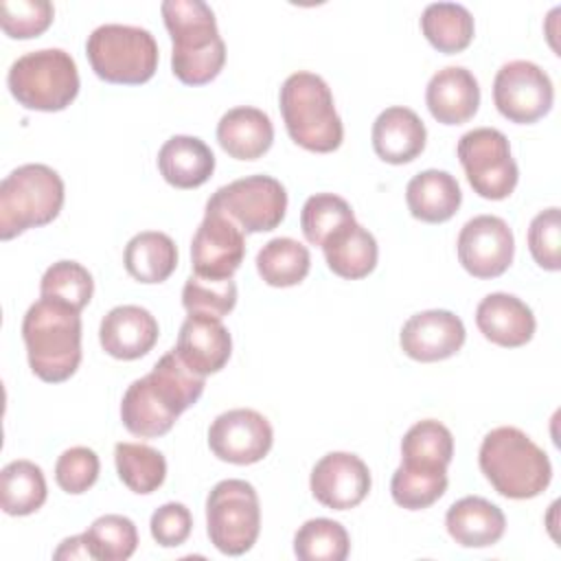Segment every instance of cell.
Segmentation results:
<instances>
[{
    "label": "cell",
    "mask_w": 561,
    "mask_h": 561,
    "mask_svg": "<svg viewBox=\"0 0 561 561\" xmlns=\"http://www.w3.org/2000/svg\"><path fill=\"white\" fill-rule=\"evenodd\" d=\"M92 559L88 550L85 535H75L61 541V546L55 550V559Z\"/></svg>",
    "instance_id": "45"
},
{
    "label": "cell",
    "mask_w": 561,
    "mask_h": 561,
    "mask_svg": "<svg viewBox=\"0 0 561 561\" xmlns=\"http://www.w3.org/2000/svg\"><path fill=\"white\" fill-rule=\"evenodd\" d=\"M55 9L48 0H4L0 4L2 31L13 39L42 35L53 22Z\"/></svg>",
    "instance_id": "41"
},
{
    "label": "cell",
    "mask_w": 561,
    "mask_h": 561,
    "mask_svg": "<svg viewBox=\"0 0 561 561\" xmlns=\"http://www.w3.org/2000/svg\"><path fill=\"white\" fill-rule=\"evenodd\" d=\"M373 149L388 164H405L425 149L427 129L419 114L403 105L386 107L373 123Z\"/></svg>",
    "instance_id": "21"
},
{
    "label": "cell",
    "mask_w": 561,
    "mask_h": 561,
    "mask_svg": "<svg viewBox=\"0 0 561 561\" xmlns=\"http://www.w3.org/2000/svg\"><path fill=\"white\" fill-rule=\"evenodd\" d=\"M274 443L270 421L250 408L221 412L208 427L210 451L232 465H254L263 460Z\"/></svg>",
    "instance_id": "13"
},
{
    "label": "cell",
    "mask_w": 561,
    "mask_h": 561,
    "mask_svg": "<svg viewBox=\"0 0 561 561\" xmlns=\"http://www.w3.org/2000/svg\"><path fill=\"white\" fill-rule=\"evenodd\" d=\"M445 491L447 469L438 467H419L401 462L390 480L392 500L408 511H421L432 506L443 497Z\"/></svg>",
    "instance_id": "33"
},
{
    "label": "cell",
    "mask_w": 561,
    "mask_h": 561,
    "mask_svg": "<svg viewBox=\"0 0 561 561\" xmlns=\"http://www.w3.org/2000/svg\"><path fill=\"white\" fill-rule=\"evenodd\" d=\"M348 550V533L335 519H307L294 535V554L300 561H344Z\"/></svg>",
    "instance_id": "35"
},
{
    "label": "cell",
    "mask_w": 561,
    "mask_h": 561,
    "mask_svg": "<svg viewBox=\"0 0 561 561\" xmlns=\"http://www.w3.org/2000/svg\"><path fill=\"white\" fill-rule=\"evenodd\" d=\"M44 471L31 460H13L0 473V506L7 515H31L46 502Z\"/></svg>",
    "instance_id": "30"
},
{
    "label": "cell",
    "mask_w": 561,
    "mask_h": 561,
    "mask_svg": "<svg viewBox=\"0 0 561 561\" xmlns=\"http://www.w3.org/2000/svg\"><path fill=\"white\" fill-rule=\"evenodd\" d=\"M528 250L539 267L548 272L561 267V213L557 206L537 213L530 221Z\"/></svg>",
    "instance_id": "42"
},
{
    "label": "cell",
    "mask_w": 561,
    "mask_h": 561,
    "mask_svg": "<svg viewBox=\"0 0 561 561\" xmlns=\"http://www.w3.org/2000/svg\"><path fill=\"white\" fill-rule=\"evenodd\" d=\"M149 530L156 543H160L162 548L182 546L193 530L191 511L182 502H167L153 511Z\"/></svg>",
    "instance_id": "44"
},
{
    "label": "cell",
    "mask_w": 561,
    "mask_h": 561,
    "mask_svg": "<svg viewBox=\"0 0 561 561\" xmlns=\"http://www.w3.org/2000/svg\"><path fill=\"white\" fill-rule=\"evenodd\" d=\"M458 160L471 188L484 199H504L517 186V164L508 138L495 127H476L460 136Z\"/></svg>",
    "instance_id": "9"
},
{
    "label": "cell",
    "mask_w": 561,
    "mask_h": 561,
    "mask_svg": "<svg viewBox=\"0 0 561 561\" xmlns=\"http://www.w3.org/2000/svg\"><path fill=\"white\" fill-rule=\"evenodd\" d=\"M430 114L443 125H462L473 118L480 105V85L471 70L447 66L432 75L425 88Z\"/></svg>",
    "instance_id": "20"
},
{
    "label": "cell",
    "mask_w": 561,
    "mask_h": 561,
    "mask_svg": "<svg viewBox=\"0 0 561 561\" xmlns=\"http://www.w3.org/2000/svg\"><path fill=\"white\" fill-rule=\"evenodd\" d=\"M454 456V436L436 419L414 423L401 440V462L447 469Z\"/></svg>",
    "instance_id": "34"
},
{
    "label": "cell",
    "mask_w": 561,
    "mask_h": 561,
    "mask_svg": "<svg viewBox=\"0 0 561 561\" xmlns=\"http://www.w3.org/2000/svg\"><path fill=\"white\" fill-rule=\"evenodd\" d=\"M445 526L458 546L486 548L502 539L506 530V517L493 502L480 495H467L447 508Z\"/></svg>",
    "instance_id": "22"
},
{
    "label": "cell",
    "mask_w": 561,
    "mask_h": 561,
    "mask_svg": "<svg viewBox=\"0 0 561 561\" xmlns=\"http://www.w3.org/2000/svg\"><path fill=\"white\" fill-rule=\"evenodd\" d=\"M151 379V383L158 388V392L182 414L184 410H188L193 403H197V399L204 392V377L193 373L182 359L180 355L173 351L164 353L156 366L151 368V373L147 375Z\"/></svg>",
    "instance_id": "36"
},
{
    "label": "cell",
    "mask_w": 561,
    "mask_h": 561,
    "mask_svg": "<svg viewBox=\"0 0 561 561\" xmlns=\"http://www.w3.org/2000/svg\"><path fill=\"white\" fill-rule=\"evenodd\" d=\"M31 370L48 383L70 379L81 364V316L68 305L39 298L22 320Z\"/></svg>",
    "instance_id": "2"
},
{
    "label": "cell",
    "mask_w": 561,
    "mask_h": 561,
    "mask_svg": "<svg viewBox=\"0 0 561 561\" xmlns=\"http://www.w3.org/2000/svg\"><path fill=\"white\" fill-rule=\"evenodd\" d=\"M7 85L26 110L59 112L79 94V70L61 48L31 50L11 64Z\"/></svg>",
    "instance_id": "6"
},
{
    "label": "cell",
    "mask_w": 561,
    "mask_h": 561,
    "mask_svg": "<svg viewBox=\"0 0 561 561\" xmlns=\"http://www.w3.org/2000/svg\"><path fill=\"white\" fill-rule=\"evenodd\" d=\"M158 169L175 188H197L215 171V153L197 136H171L158 151Z\"/></svg>",
    "instance_id": "25"
},
{
    "label": "cell",
    "mask_w": 561,
    "mask_h": 561,
    "mask_svg": "<svg viewBox=\"0 0 561 561\" xmlns=\"http://www.w3.org/2000/svg\"><path fill=\"white\" fill-rule=\"evenodd\" d=\"M353 219L355 215L351 204L344 197L333 193L311 195L300 210V228L305 239L311 245H320V248L331 232H335L340 226Z\"/></svg>",
    "instance_id": "39"
},
{
    "label": "cell",
    "mask_w": 561,
    "mask_h": 561,
    "mask_svg": "<svg viewBox=\"0 0 561 561\" xmlns=\"http://www.w3.org/2000/svg\"><path fill=\"white\" fill-rule=\"evenodd\" d=\"M39 294L42 298L57 300L61 305L72 307L75 311H81L94 294V280L81 263L57 261L44 272Z\"/></svg>",
    "instance_id": "38"
},
{
    "label": "cell",
    "mask_w": 561,
    "mask_h": 561,
    "mask_svg": "<svg viewBox=\"0 0 561 561\" xmlns=\"http://www.w3.org/2000/svg\"><path fill=\"white\" fill-rule=\"evenodd\" d=\"M554 101V88L546 70L526 59L504 64L493 81V103L511 123L530 125L543 118Z\"/></svg>",
    "instance_id": "11"
},
{
    "label": "cell",
    "mask_w": 561,
    "mask_h": 561,
    "mask_svg": "<svg viewBox=\"0 0 561 561\" xmlns=\"http://www.w3.org/2000/svg\"><path fill=\"white\" fill-rule=\"evenodd\" d=\"M160 11L173 42V75L186 85L213 81L226 64V44L213 9L202 0H164Z\"/></svg>",
    "instance_id": "1"
},
{
    "label": "cell",
    "mask_w": 561,
    "mask_h": 561,
    "mask_svg": "<svg viewBox=\"0 0 561 561\" xmlns=\"http://www.w3.org/2000/svg\"><path fill=\"white\" fill-rule=\"evenodd\" d=\"M462 320L447 309H427L410 316L399 333V344L410 359L440 362L456 355L465 344Z\"/></svg>",
    "instance_id": "16"
},
{
    "label": "cell",
    "mask_w": 561,
    "mask_h": 561,
    "mask_svg": "<svg viewBox=\"0 0 561 561\" xmlns=\"http://www.w3.org/2000/svg\"><path fill=\"white\" fill-rule=\"evenodd\" d=\"M245 256L243 230L221 210L208 208L191 241L193 274L204 278H232Z\"/></svg>",
    "instance_id": "12"
},
{
    "label": "cell",
    "mask_w": 561,
    "mask_h": 561,
    "mask_svg": "<svg viewBox=\"0 0 561 561\" xmlns=\"http://www.w3.org/2000/svg\"><path fill=\"white\" fill-rule=\"evenodd\" d=\"M178 416L147 375L127 386L121 401V421L134 436H162L175 425Z\"/></svg>",
    "instance_id": "26"
},
{
    "label": "cell",
    "mask_w": 561,
    "mask_h": 561,
    "mask_svg": "<svg viewBox=\"0 0 561 561\" xmlns=\"http://www.w3.org/2000/svg\"><path fill=\"white\" fill-rule=\"evenodd\" d=\"M217 140L230 158L256 160L274 142V125L263 110L239 105L219 118Z\"/></svg>",
    "instance_id": "23"
},
{
    "label": "cell",
    "mask_w": 561,
    "mask_h": 561,
    "mask_svg": "<svg viewBox=\"0 0 561 561\" xmlns=\"http://www.w3.org/2000/svg\"><path fill=\"white\" fill-rule=\"evenodd\" d=\"M405 202L414 219L425 224H443L458 213L462 191L451 173L427 169L408 182Z\"/></svg>",
    "instance_id": "24"
},
{
    "label": "cell",
    "mask_w": 561,
    "mask_h": 561,
    "mask_svg": "<svg viewBox=\"0 0 561 561\" xmlns=\"http://www.w3.org/2000/svg\"><path fill=\"white\" fill-rule=\"evenodd\" d=\"M85 55L94 75L107 83L140 85L156 75L158 44L140 26L101 24L85 42Z\"/></svg>",
    "instance_id": "7"
},
{
    "label": "cell",
    "mask_w": 561,
    "mask_h": 561,
    "mask_svg": "<svg viewBox=\"0 0 561 561\" xmlns=\"http://www.w3.org/2000/svg\"><path fill=\"white\" fill-rule=\"evenodd\" d=\"M160 335L158 320L138 305H118L110 309L99 327L103 351L116 359H138L147 355Z\"/></svg>",
    "instance_id": "18"
},
{
    "label": "cell",
    "mask_w": 561,
    "mask_h": 561,
    "mask_svg": "<svg viewBox=\"0 0 561 561\" xmlns=\"http://www.w3.org/2000/svg\"><path fill=\"white\" fill-rule=\"evenodd\" d=\"M175 353L197 375L219 373L232 353L230 331L221 318L206 313H188L180 327Z\"/></svg>",
    "instance_id": "17"
},
{
    "label": "cell",
    "mask_w": 561,
    "mask_h": 561,
    "mask_svg": "<svg viewBox=\"0 0 561 561\" xmlns=\"http://www.w3.org/2000/svg\"><path fill=\"white\" fill-rule=\"evenodd\" d=\"M99 456L90 447L66 449L55 465V480L61 491L70 495L85 493L99 478Z\"/></svg>",
    "instance_id": "43"
},
{
    "label": "cell",
    "mask_w": 561,
    "mask_h": 561,
    "mask_svg": "<svg viewBox=\"0 0 561 561\" xmlns=\"http://www.w3.org/2000/svg\"><path fill=\"white\" fill-rule=\"evenodd\" d=\"M64 180L48 164L28 162L0 184V239L9 241L28 228L50 224L64 206Z\"/></svg>",
    "instance_id": "5"
},
{
    "label": "cell",
    "mask_w": 561,
    "mask_h": 561,
    "mask_svg": "<svg viewBox=\"0 0 561 561\" xmlns=\"http://www.w3.org/2000/svg\"><path fill=\"white\" fill-rule=\"evenodd\" d=\"M309 267L307 245L291 237H276L256 254V272L270 287H294L307 278Z\"/></svg>",
    "instance_id": "31"
},
{
    "label": "cell",
    "mask_w": 561,
    "mask_h": 561,
    "mask_svg": "<svg viewBox=\"0 0 561 561\" xmlns=\"http://www.w3.org/2000/svg\"><path fill=\"white\" fill-rule=\"evenodd\" d=\"M313 497L333 511L355 508L370 491V471L366 462L348 451H331L322 456L309 478Z\"/></svg>",
    "instance_id": "15"
},
{
    "label": "cell",
    "mask_w": 561,
    "mask_h": 561,
    "mask_svg": "<svg viewBox=\"0 0 561 561\" xmlns=\"http://www.w3.org/2000/svg\"><path fill=\"white\" fill-rule=\"evenodd\" d=\"M114 462L121 482L138 495L158 491L167 478L164 456L142 443H116Z\"/></svg>",
    "instance_id": "32"
},
{
    "label": "cell",
    "mask_w": 561,
    "mask_h": 561,
    "mask_svg": "<svg viewBox=\"0 0 561 561\" xmlns=\"http://www.w3.org/2000/svg\"><path fill=\"white\" fill-rule=\"evenodd\" d=\"M182 305L188 313L224 318L237 305V285L232 278H204L191 274L182 289Z\"/></svg>",
    "instance_id": "40"
},
{
    "label": "cell",
    "mask_w": 561,
    "mask_h": 561,
    "mask_svg": "<svg viewBox=\"0 0 561 561\" xmlns=\"http://www.w3.org/2000/svg\"><path fill=\"white\" fill-rule=\"evenodd\" d=\"M476 324L480 333L504 348H517L533 340L535 316L533 309L517 296L493 291L478 302Z\"/></svg>",
    "instance_id": "19"
},
{
    "label": "cell",
    "mask_w": 561,
    "mask_h": 561,
    "mask_svg": "<svg viewBox=\"0 0 561 561\" xmlns=\"http://www.w3.org/2000/svg\"><path fill=\"white\" fill-rule=\"evenodd\" d=\"M206 206L228 215L243 232H270L285 217L287 193L276 178L261 173L219 186Z\"/></svg>",
    "instance_id": "10"
},
{
    "label": "cell",
    "mask_w": 561,
    "mask_h": 561,
    "mask_svg": "<svg viewBox=\"0 0 561 561\" xmlns=\"http://www.w3.org/2000/svg\"><path fill=\"white\" fill-rule=\"evenodd\" d=\"M456 250L460 265L471 276L495 278L513 263L515 237L502 217L478 215L460 228Z\"/></svg>",
    "instance_id": "14"
},
{
    "label": "cell",
    "mask_w": 561,
    "mask_h": 561,
    "mask_svg": "<svg viewBox=\"0 0 561 561\" xmlns=\"http://www.w3.org/2000/svg\"><path fill=\"white\" fill-rule=\"evenodd\" d=\"M421 31L425 39L445 55L465 50L473 39V15L458 2H432L423 9Z\"/></svg>",
    "instance_id": "29"
},
{
    "label": "cell",
    "mask_w": 561,
    "mask_h": 561,
    "mask_svg": "<svg viewBox=\"0 0 561 561\" xmlns=\"http://www.w3.org/2000/svg\"><path fill=\"white\" fill-rule=\"evenodd\" d=\"M322 252L329 270L348 280L368 276L379 256L375 237L355 219L331 232L322 243Z\"/></svg>",
    "instance_id": "27"
},
{
    "label": "cell",
    "mask_w": 561,
    "mask_h": 561,
    "mask_svg": "<svg viewBox=\"0 0 561 561\" xmlns=\"http://www.w3.org/2000/svg\"><path fill=\"white\" fill-rule=\"evenodd\" d=\"M261 506L254 486L228 478L217 482L206 497V533L210 543L230 557L245 554L259 539Z\"/></svg>",
    "instance_id": "8"
},
{
    "label": "cell",
    "mask_w": 561,
    "mask_h": 561,
    "mask_svg": "<svg viewBox=\"0 0 561 561\" xmlns=\"http://www.w3.org/2000/svg\"><path fill=\"white\" fill-rule=\"evenodd\" d=\"M478 462L491 486L511 500L537 497L552 480L546 451L513 425L495 427L482 438Z\"/></svg>",
    "instance_id": "3"
},
{
    "label": "cell",
    "mask_w": 561,
    "mask_h": 561,
    "mask_svg": "<svg viewBox=\"0 0 561 561\" xmlns=\"http://www.w3.org/2000/svg\"><path fill=\"white\" fill-rule=\"evenodd\" d=\"M278 103L289 138L302 149L329 153L342 145V118L335 112L331 88L320 75L305 70L289 75Z\"/></svg>",
    "instance_id": "4"
},
{
    "label": "cell",
    "mask_w": 561,
    "mask_h": 561,
    "mask_svg": "<svg viewBox=\"0 0 561 561\" xmlns=\"http://www.w3.org/2000/svg\"><path fill=\"white\" fill-rule=\"evenodd\" d=\"M123 263L138 283H164L178 267V248L169 234L145 230L127 241Z\"/></svg>",
    "instance_id": "28"
},
{
    "label": "cell",
    "mask_w": 561,
    "mask_h": 561,
    "mask_svg": "<svg viewBox=\"0 0 561 561\" xmlns=\"http://www.w3.org/2000/svg\"><path fill=\"white\" fill-rule=\"evenodd\" d=\"M92 559L99 561H125L138 548L136 524L125 515H101L83 533Z\"/></svg>",
    "instance_id": "37"
}]
</instances>
